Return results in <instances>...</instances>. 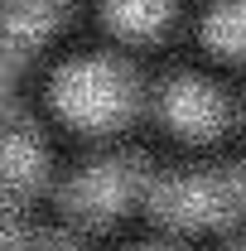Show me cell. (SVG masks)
<instances>
[{
    "label": "cell",
    "instance_id": "277c9868",
    "mask_svg": "<svg viewBox=\"0 0 246 251\" xmlns=\"http://www.w3.org/2000/svg\"><path fill=\"white\" fill-rule=\"evenodd\" d=\"M68 20V0H5L0 5V58L25 68L29 53Z\"/></svg>",
    "mask_w": 246,
    "mask_h": 251
},
{
    "label": "cell",
    "instance_id": "8fae6325",
    "mask_svg": "<svg viewBox=\"0 0 246 251\" xmlns=\"http://www.w3.org/2000/svg\"><path fill=\"white\" fill-rule=\"evenodd\" d=\"M140 251H174V247H140Z\"/></svg>",
    "mask_w": 246,
    "mask_h": 251
},
{
    "label": "cell",
    "instance_id": "8992f818",
    "mask_svg": "<svg viewBox=\"0 0 246 251\" xmlns=\"http://www.w3.org/2000/svg\"><path fill=\"white\" fill-rule=\"evenodd\" d=\"M159 111L179 135H213L222 126V116H227V101L203 77H174L159 97Z\"/></svg>",
    "mask_w": 246,
    "mask_h": 251
},
{
    "label": "cell",
    "instance_id": "9c48e42d",
    "mask_svg": "<svg viewBox=\"0 0 246 251\" xmlns=\"http://www.w3.org/2000/svg\"><path fill=\"white\" fill-rule=\"evenodd\" d=\"M39 237L44 232H34L15 218H0V251H39Z\"/></svg>",
    "mask_w": 246,
    "mask_h": 251
},
{
    "label": "cell",
    "instance_id": "7c38bea8",
    "mask_svg": "<svg viewBox=\"0 0 246 251\" xmlns=\"http://www.w3.org/2000/svg\"><path fill=\"white\" fill-rule=\"evenodd\" d=\"M227 251H246V242H237V247H227Z\"/></svg>",
    "mask_w": 246,
    "mask_h": 251
},
{
    "label": "cell",
    "instance_id": "5b68a950",
    "mask_svg": "<svg viewBox=\"0 0 246 251\" xmlns=\"http://www.w3.org/2000/svg\"><path fill=\"white\" fill-rule=\"evenodd\" d=\"M44 169H49V155H44L39 130L15 111H0V188L5 193H34Z\"/></svg>",
    "mask_w": 246,
    "mask_h": 251
},
{
    "label": "cell",
    "instance_id": "30bf717a",
    "mask_svg": "<svg viewBox=\"0 0 246 251\" xmlns=\"http://www.w3.org/2000/svg\"><path fill=\"white\" fill-rule=\"evenodd\" d=\"M15 73H20V68H10V63L0 58V97H5V87H10V77H15Z\"/></svg>",
    "mask_w": 246,
    "mask_h": 251
},
{
    "label": "cell",
    "instance_id": "52a82bcc",
    "mask_svg": "<svg viewBox=\"0 0 246 251\" xmlns=\"http://www.w3.org/2000/svg\"><path fill=\"white\" fill-rule=\"evenodd\" d=\"M106 10V25L111 29L130 34V39H145V34H159L174 15V0H101Z\"/></svg>",
    "mask_w": 246,
    "mask_h": 251
},
{
    "label": "cell",
    "instance_id": "3957f363",
    "mask_svg": "<svg viewBox=\"0 0 246 251\" xmlns=\"http://www.w3.org/2000/svg\"><path fill=\"white\" fill-rule=\"evenodd\" d=\"M150 193V169L145 159H97L92 169H82L73 184H68V213L77 222H101L121 218L125 208Z\"/></svg>",
    "mask_w": 246,
    "mask_h": 251
},
{
    "label": "cell",
    "instance_id": "6da1fadb",
    "mask_svg": "<svg viewBox=\"0 0 246 251\" xmlns=\"http://www.w3.org/2000/svg\"><path fill=\"white\" fill-rule=\"evenodd\" d=\"M150 208L169 227H222L246 208V159L208 174H169L150 184Z\"/></svg>",
    "mask_w": 246,
    "mask_h": 251
},
{
    "label": "cell",
    "instance_id": "7a4b0ae2",
    "mask_svg": "<svg viewBox=\"0 0 246 251\" xmlns=\"http://www.w3.org/2000/svg\"><path fill=\"white\" fill-rule=\"evenodd\" d=\"M53 97H58V111L68 121L87 126V130H106V126H121L130 111H135V77L130 68L111 58H82L73 68H63L58 82H53Z\"/></svg>",
    "mask_w": 246,
    "mask_h": 251
},
{
    "label": "cell",
    "instance_id": "ba28073f",
    "mask_svg": "<svg viewBox=\"0 0 246 251\" xmlns=\"http://www.w3.org/2000/svg\"><path fill=\"white\" fill-rule=\"evenodd\" d=\"M203 39L213 44L217 53L242 58L246 53V0H222V5H213L208 20H203Z\"/></svg>",
    "mask_w": 246,
    "mask_h": 251
}]
</instances>
